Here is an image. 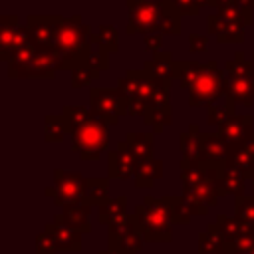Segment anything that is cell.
Wrapping results in <instances>:
<instances>
[{
    "instance_id": "cell-41",
    "label": "cell",
    "mask_w": 254,
    "mask_h": 254,
    "mask_svg": "<svg viewBox=\"0 0 254 254\" xmlns=\"http://www.w3.org/2000/svg\"><path fill=\"white\" fill-rule=\"evenodd\" d=\"M109 56H111V54H109L101 44H97V42L91 40V52H89L87 62H89L93 67H97L99 71L107 69V67H109Z\"/></svg>"
},
{
    "instance_id": "cell-15",
    "label": "cell",
    "mask_w": 254,
    "mask_h": 254,
    "mask_svg": "<svg viewBox=\"0 0 254 254\" xmlns=\"http://www.w3.org/2000/svg\"><path fill=\"white\" fill-rule=\"evenodd\" d=\"M139 161L133 157L125 141H119L115 151H107V175L109 179H129L135 177Z\"/></svg>"
},
{
    "instance_id": "cell-28",
    "label": "cell",
    "mask_w": 254,
    "mask_h": 254,
    "mask_svg": "<svg viewBox=\"0 0 254 254\" xmlns=\"http://www.w3.org/2000/svg\"><path fill=\"white\" fill-rule=\"evenodd\" d=\"M204 62H196V60H177L175 62V77L179 79L183 89H190V85L196 81L200 69H202Z\"/></svg>"
},
{
    "instance_id": "cell-16",
    "label": "cell",
    "mask_w": 254,
    "mask_h": 254,
    "mask_svg": "<svg viewBox=\"0 0 254 254\" xmlns=\"http://www.w3.org/2000/svg\"><path fill=\"white\" fill-rule=\"evenodd\" d=\"M208 34L216 38L218 44H242L244 42V28L224 20L220 14H210L206 18Z\"/></svg>"
},
{
    "instance_id": "cell-10",
    "label": "cell",
    "mask_w": 254,
    "mask_h": 254,
    "mask_svg": "<svg viewBox=\"0 0 254 254\" xmlns=\"http://www.w3.org/2000/svg\"><path fill=\"white\" fill-rule=\"evenodd\" d=\"M89 109L103 119L107 125H117L123 115H127V101L117 93V89L91 87L89 89Z\"/></svg>"
},
{
    "instance_id": "cell-24",
    "label": "cell",
    "mask_w": 254,
    "mask_h": 254,
    "mask_svg": "<svg viewBox=\"0 0 254 254\" xmlns=\"http://www.w3.org/2000/svg\"><path fill=\"white\" fill-rule=\"evenodd\" d=\"M125 143L133 157L143 163L153 159V143H155V133H127Z\"/></svg>"
},
{
    "instance_id": "cell-18",
    "label": "cell",
    "mask_w": 254,
    "mask_h": 254,
    "mask_svg": "<svg viewBox=\"0 0 254 254\" xmlns=\"http://www.w3.org/2000/svg\"><path fill=\"white\" fill-rule=\"evenodd\" d=\"M226 163L236 167L244 175V179L254 181V135H252V139L246 145L228 149Z\"/></svg>"
},
{
    "instance_id": "cell-17",
    "label": "cell",
    "mask_w": 254,
    "mask_h": 254,
    "mask_svg": "<svg viewBox=\"0 0 254 254\" xmlns=\"http://www.w3.org/2000/svg\"><path fill=\"white\" fill-rule=\"evenodd\" d=\"M89 214H91V206H85L83 202H75V204H67L62 208L60 214H56L54 222L69 226L73 230H79L81 234L91 232V222H89Z\"/></svg>"
},
{
    "instance_id": "cell-21",
    "label": "cell",
    "mask_w": 254,
    "mask_h": 254,
    "mask_svg": "<svg viewBox=\"0 0 254 254\" xmlns=\"http://www.w3.org/2000/svg\"><path fill=\"white\" fill-rule=\"evenodd\" d=\"M109 198V179L107 177H89L85 179V194H83V204L85 206H103L107 204Z\"/></svg>"
},
{
    "instance_id": "cell-38",
    "label": "cell",
    "mask_w": 254,
    "mask_h": 254,
    "mask_svg": "<svg viewBox=\"0 0 254 254\" xmlns=\"http://www.w3.org/2000/svg\"><path fill=\"white\" fill-rule=\"evenodd\" d=\"M169 87H171V81L153 79V87H151V93L147 97V109L167 107L169 105Z\"/></svg>"
},
{
    "instance_id": "cell-6",
    "label": "cell",
    "mask_w": 254,
    "mask_h": 254,
    "mask_svg": "<svg viewBox=\"0 0 254 254\" xmlns=\"http://www.w3.org/2000/svg\"><path fill=\"white\" fill-rule=\"evenodd\" d=\"M127 6V28L129 36L133 34H153L159 30L165 2L163 0H125Z\"/></svg>"
},
{
    "instance_id": "cell-14",
    "label": "cell",
    "mask_w": 254,
    "mask_h": 254,
    "mask_svg": "<svg viewBox=\"0 0 254 254\" xmlns=\"http://www.w3.org/2000/svg\"><path fill=\"white\" fill-rule=\"evenodd\" d=\"M200 127L198 123H190L185 133L179 135V149H181V169H192L198 167L202 161V141H200Z\"/></svg>"
},
{
    "instance_id": "cell-27",
    "label": "cell",
    "mask_w": 254,
    "mask_h": 254,
    "mask_svg": "<svg viewBox=\"0 0 254 254\" xmlns=\"http://www.w3.org/2000/svg\"><path fill=\"white\" fill-rule=\"evenodd\" d=\"M202 159L206 161H226L228 157V145L218 133H202Z\"/></svg>"
},
{
    "instance_id": "cell-7",
    "label": "cell",
    "mask_w": 254,
    "mask_h": 254,
    "mask_svg": "<svg viewBox=\"0 0 254 254\" xmlns=\"http://www.w3.org/2000/svg\"><path fill=\"white\" fill-rule=\"evenodd\" d=\"M143 242L147 240L135 214H127L107 224V248H113L121 254H137L143 248Z\"/></svg>"
},
{
    "instance_id": "cell-42",
    "label": "cell",
    "mask_w": 254,
    "mask_h": 254,
    "mask_svg": "<svg viewBox=\"0 0 254 254\" xmlns=\"http://www.w3.org/2000/svg\"><path fill=\"white\" fill-rule=\"evenodd\" d=\"M56 252H58V246L54 236L48 230H42L36 236V254H56Z\"/></svg>"
},
{
    "instance_id": "cell-29",
    "label": "cell",
    "mask_w": 254,
    "mask_h": 254,
    "mask_svg": "<svg viewBox=\"0 0 254 254\" xmlns=\"http://www.w3.org/2000/svg\"><path fill=\"white\" fill-rule=\"evenodd\" d=\"M123 216H127V196L111 198L107 204L97 208V222L99 224H111Z\"/></svg>"
},
{
    "instance_id": "cell-47",
    "label": "cell",
    "mask_w": 254,
    "mask_h": 254,
    "mask_svg": "<svg viewBox=\"0 0 254 254\" xmlns=\"http://www.w3.org/2000/svg\"><path fill=\"white\" fill-rule=\"evenodd\" d=\"M99 254H121V252H117L113 248H105V250H99Z\"/></svg>"
},
{
    "instance_id": "cell-39",
    "label": "cell",
    "mask_w": 254,
    "mask_h": 254,
    "mask_svg": "<svg viewBox=\"0 0 254 254\" xmlns=\"http://www.w3.org/2000/svg\"><path fill=\"white\" fill-rule=\"evenodd\" d=\"M234 216L242 222L254 226V194L252 196H236L234 198Z\"/></svg>"
},
{
    "instance_id": "cell-34",
    "label": "cell",
    "mask_w": 254,
    "mask_h": 254,
    "mask_svg": "<svg viewBox=\"0 0 254 254\" xmlns=\"http://www.w3.org/2000/svg\"><path fill=\"white\" fill-rule=\"evenodd\" d=\"M173 121V111L171 105L167 107H155V109H147V113L143 115V123L153 127V133H161L165 125H169Z\"/></svg>"
},
{
    "instance_id": "cell-49",
    "label": "cell",
    "mask_w": 254,
    "mask_h": 254,
    "mask_svg": "<svg viewBox=\"0 0 254 254\" xmlns=\"http://www.w3.org/2000/svg\"><path fill=\"white\" fill-rule=\"evenodd\" d=\"M210 254H228V250H222V252H210Z\"/></svg>"
},
{
    "instance_id": "cell-3",
    "label": "cell",
    "mask_w": 254,
    "mask_h": 254,
    "mask_svg": "<svg viewBox=\"0 0 254 254\" xmlns=\"http://www.w3.org/2000/svg\"><path fill=\"white\" fill-rule=\"evenodd\" d=\"M222 89L224 97L234 105L250 107L254 103V65L242 52H236L232 60L224 62Z\"/></svg>"
},
{
    "instance_id": "cell-26",
    "label": "cell",
    "mask_w": 254,
    "mask_h": 254,
    "mask_svg": "<svg viewBox=\"0 0 254 254\" xmlns=\"http://www.w3.org/2000/svg\"><path fill=\"white\" fill-rule=\"evenodd\" d=\"M226 250V240L218 228L216 222L206 224V230L198 234V254H210V252H222Z\"/></svg>"
},
{
    "instance_id": "cell-46",
    "label": "cell",
    "mask_w": 254,
    "mask_h": 254,
    "mask_svg": "<svg viewBox=\"0 0 254 254\" xmlns=\"http://www.w3.org/2000/svg\"><path fill=\"white\" fill-rule=\"evenodd\" d=\"M200 6H202V8H204V6H206V8H214V6H216V0H200Z\"/></svg>"
},
{
    "instance_id": "cell-1",
    "label": "cell",
    "mask_w": 254,
    "mask_h": 254,
    "mask_svg": "<svg viewBox=\"0 0 254 254\" xmlns=\"http://www.w3.org/2000/svg\"><path fill=\"white\" fill-rule=\"evenodd\" d=\"M91 34L93 28L81 22V16L64 18L56 34V52L62 60V69L73 71L87 62L91 52Z\"/></svg>"
},
{
    "instance_id": "cell-11",
    "label": "cell",
    "mask_w": 254,
    "mask_h": 254,
    "mask_svg": "<svg viewBox=\"0 0 254 254\" xmlns=\"http://www.w3.org/2000/svg\"><path fill=\"white\" fill-rule=\"evenodd\" d=\"M28 28L26 24H20L18 14H6L0 18V60L10 62L12 52H16L20 46L28 44Z\"/></svg>"
},
{
    "instance_id": "cell-36",
    "label": "cell",
    "mask_w": 254,
    "mask_h": 254,
    "mask_svg": "<svg viewBox=\"0 0 254 254\" xmlns=\"http://www.w3.org/2000/svg\"><path fill=\"white\" fill-rule=\"evenodd\" d=\"M234 107L236 105L232 101H228L226 97H224V103H212V105H208L206 107V123L220 127L228 117L234 115Z\"/></svg>"
},
{
    "instance_id": "cell-22",
    "label": "cell",
    "mask_w": 254,
    "mask_h": 254,
    "mask_svg": "<svg viewBox=\"0 0 254 254\" xmlns=\"http://www.w3.org/2000/svg\"><path fill=\"white\" fill-rule=\"evenodd\" d=\"M65 135H71L69 121L64 113H48L44 117V141L46 143H62Z\"/></svg>"
},
{
    "instance_id": "cell-33",
    "label": "cell",
    "mask_w": 254,
    "mask_h": 254,
    "mask_svg": "<svg viewBox=\"0 0 254 254\" xmlns=\"http://www.w3.org/2000/svg\"><path fill=\"white\" fill-rule=\"evenodd\" d=\"M91 40L97 42V44H101L109 54H115V52L119 50V32H117V28L111 26V24H101V26H97V28L93 30V34H91Z\"/></svg>"
},
{
    "instance_id": "cell-31",
    "label": "cell",
    "mask_w": 254,
    "mask_h": 254,
    "mask_svg": "<svg viewBox=\"0 0 254 254\" xmlns=\"http://www.w3.org/2000/svg\"><path fill=\"white\" fill-rule=\"evenodd\" d=\"M244 175L236 169V167H232V165H228L226 163V169H224V175H222V179H220V187H222V192L224 194H230V196H242L244 194Z\"/></svg>"
},
{
    "instance_id": "cell-30",
    "label": "cell",
    "mask_w": 254,
    "mask_h": 254,
    "mask_svg": "<svg viewBox=\"0 0 254 254\" xmlns=\"http://www.w3.org/2000/svg\"><path fill=\"white\" fill-rule=\"evenodd\" d=\"M163 2H165V10H163V18H161L157 32L163 36H179L181 34V12L173 4V0H163Z\"/></svg>"
},
{
    "instance_id": "cell-51",
    "label": "cell",
    "mask_w": 254,
    "mask_h": 254,
    "mask_svg": "<svg viewBox=\"0 0 254 254\" xmlns=\"http://www.w3.org/2000/svg\"><path fill=\"white\" fill-rule=\"evenodd\" d=\"M250 62H252V65H254V54H252V60H250Z\"/></svg>"
},
{
    "instance_id": "cell-2",
    "label": "cell",
    "mask_w": 254,
    "mask_h": 254,
    "mask_svg": "<svg viewBox=\"0 0 254 254\" xmlns=\"http://www.w3.org/2000/svg\"><path fill=\"white\" fill-rule=\"evenodd\" d=\"M135 216L147 242H171L175 222L163 196H145L143 202L135 206Z\"/></svg>"
},
{
    "instance_id": "cell-32",
    "label": "cell",
    "mask_w": 254,
    "mask_h": 254,
    "mask_svg": "<svg viewBox=\"0 0 254 254\" xmlns=\"http://www.w3.org/2000/svg\"><path fill=\"white\" fill-rule=\"evenodd\" d=\"M216 14H220L224 20H228V22H232V24H238V26H242V28H248V26L252 24V8L244 6V4L238 2V0H234V2L228 4L226 8L216 10Z\"/></svg>"
},
{
    "instance_id": "cell-45",
    "label": "cell",
    "mask_w": 254,
    "mask_h": 254,
    "mask_svg": "<svg viewBox=\"0 0 254 254\" xmlns=\"http://www.w3.org/2000/svg\"><path fill=\"white\" fill-rule=\"evenodd\" d=\"M143 46H145V50H149V52H161V48H163V34H159V32H153V34H147L145 36V40H143Z\"/></svg>"
},
{
    "instance_id": "cell-40",
    "label": "cell",
    "mask_w": 254,
    "mask_h": 254,
    "mask_svg": "<svg viewBox=\"0 0 254 254\" xmlns=\"http://www.w3.org/2000/svg\"><path fill=\"white\" fill-rule=\"evenodd\" d=\"M36 54H38V48H36L32 42H28V44L20 46L16 52H12L8 65H10V67H20V65H26L28 62H32V60H34V56H36Z\"/></svg>"
},
{
    "instance_id": "cell-50",
    "label": "cell",
    "mask_w": 254,
    "mask_h": 254,
    "mask_svg": "<svg viewBox=\"0 0 254 254\" xmlns=\"http://www.w3.org/2000/svg\"><path fill=\"white\" fill-rule=\"evenodd\" d=\"M252 194H254V181H252Z\"/></svg>"
},
{
    "instance_id": "cell-37",
    "label": "cell",
    "mask_w": 254,
    "mask_h": 254,
    "mask_svg": "<svg viewBox=\"0 0 254 254\" xmlns=\"http://www.w3.org/2000/svg\"><path fill=\"white\" fill-rule=\"evenodd\" d=\"M99 75H101V71L97 67H93L89 62H85V64H81L79 67H75L71 71V87L73 89L85 87V85L93 83L95 79H99Z\"/></svg>"
},
{
    "instance_id": "cell-5",
    "label": "cell",
    "mask_w": 254,
    "mask_h": 254,
    "mask_svg": "<svg viewBox=\"0 0 254 254\" xmlns=\"http://www.w3.org/2000/svg\"><path fill=\"white\" fill-rule=\"evenodd\" d=\"M222 79H224V71L218 69V62L216 60L204 62L196 81L189 89V105L190 107H200V105L208 107V105L216 103V99L224 97Z\"/></svg>"
},
{
    "instance_id": "cell-44",
    "label": "cell",
    "mask_w": 254,
    "mask_h": 254,
    "mask_svg": "<svg viewBox=\"0 0 254 254\" xmlns=\"http://www.w3.org/2000/svg\"><path fill=\"white\" fill-rule=\"evenodd\" d=\"M189 50L192 54H198V52H206L208 48V36H202V34H189Z\"/></svg>"
},
{
    "instance_id": "cell-43",
    "label": "cell",
    "mask_w": 254,
    "mask_h": 254,
    "mask_svg": "<svg viewBox=\"0 0 254 254\" xmlns=\"http://www.w3.org/2000/svg\"><path fill=\"white\" fill-rule=\"evenodd\" d=\"M173 4L179 8L181 16H198L200 14V0H173Z\"/></svg>"
},
{
    "instance_id": "cell-23",
    "label": "cell",
    "mask_w": 254,
    "mask_h": 254,
    "mask_svg": "<svg viewBox=\"0 0 254 254\" xmlns=\"http://www.w3.org/2000/svg\"><path fill=\"white\" fill-rule=\"evenodd\" d=\"M216 224H218V228H220V232H222L226 244H228V242H234V240H240V238H246V236H250V234H254V226L242 222V220L236 218V216H224V214H218Z\"/></svg>"
},
{
    "instance_id": "cell-12",
    "label": "cell",
    "mask_w": 254,
    "mask_h": 254,
    "mask_svg": "<svg viewBox=\"0 0 254 254\" xmlns=\"http://www.w3.org/2000/svg\"><path fill=\"white\" fill-rule=\"evenodd\" d=\"M62 22V16H28L26 28L30 42L38 50H56V34L58 26Z\"/></svg>"
},
{
    "instance_id": "cell-9",
    "label": "cell",
    "mask_w": 254,
    "mask_h": 254,
    "mask_svg": "<svg viewBox=\"0 0 254 254\" xmlns=\"http://www.w3.org/2000/svg\"><path fill=\"white\" fill-rule=\"evenodd\" d=\"M62 69V60L56 50H38L32 62L20 67H8L10 79H54Z\"/></svg>"
},
{
    "instance_id": "cell-35",
    "label": "cell",
    "mask_w": 254,
    "mask_h": 254,
    "mask_svg": "<svg viewBox=\"0 0 254 254\" xmlns=\"http://www.w3.org/2000/svg\"><path fill=\"white\" fill-rule=\"evenodd\" d=\"M163 198H165V202L169 204V210H171V214H173V222H175V224H189V222H190V218H192L194 214H192V210L189 208V204L185 202L183 196H171V194H167V196H163Z\"/></svg>"
},
{
    "instance_id": "cell-4",
    "label": "cell",
    "mask_w": 254,
    "mask_h": 254,
    "mask_svg": "<svg viewBox=\"0 0 254 254\" xmlns=\"http://www.w3.org/2000/svg\"><path fill=\"white\" fill-rule=\"evenodd\" d=\"M107 129L109 125L93 113L85 123L71 131V151L77 153L81 161H97L109 143Z\"/></svg>"
},
{
    "instance_id": "cell-48",
    "label": "cell",
    "mask_w": 254,
    "mask_h": 254,
    "mask_svg": "<svg viewBox=\"0 0 254 254\" xmlns=\"http://www.w3.org/2000/svg\"><path fill=\"white\" fill-rule=\"evenodd\" d=\"M238 2H242V4L248 6V8H254V0H238Z\"/></svg>"
},
{
    "instance_id": "cell-8",
    "label": "cell",
    "mask_w": 254,
    "mask_h": 254,
    "mask_svg": "<svg viewBox=\"0 0 254 254\" xmlns=\"http://www.w3.org/2000/svg\"><path fill=\"white\" fill-rule=\"evenodd\" d=\"M44 194L54 200L56 206L64 208L67 204H75L83 200L85 194V177L75 171H54V185L44 189Z\"/></svg>"
},
{
    "instance_id": "cell-19",
    "label": "cell",
    "mask_w": 254,
    "mask_h": 254,
    "mask_svg": "<svg viewBox=\"0 0 254 254\" xmlns=\"http://www.w3.org/2000/svg\"><path fill=\"white\" fill-rule=\"evenodd\" d=\"M44 230H48V232L54 236L58 250L79 252V250L83 248V246H81V232H79V230H73V228L64 226V224H58V222L46 224Z\"/></svg>"
},
{
    "instance_id": "cell-20",
    "label": "cell",
    "mask_w": 254,
    "mask_h": 254,
    "mask_svg": "<svg viewBox=\"0 0 254 254\" xmlns=\"http://www.w3.org/2000/svg\"><path fill=\"white\" fill-rule=\"evenodd\" d=\"M175 62L171 52H157L153 60H147L143 64V71L153 77V79H165L173 81L175 79Z\"/></svg>"
},
{
    "instance_id": "cell-13",
    "label": "cell",
    "mask_w": 254,
    "mask_h": 254,
    "mask_svg": "<svg viewBox=\"0 0 254 254\" xmlns=\"http://www.w3.org/2000/svg\"><path fill=\"white\" fill-rule=\"evenodd\" d=\"M216 133L224 139V143L228 145V149L242 147L254 135V117L250 113H234L232 117H228L218 127Z\"/></svg>"
},
{
    "instance_id": "cell-25",
    "label": "cell",
    "mask_w": 254,
    "mask_h": 254,
    "mask_svg": "<svg viewBox=\"0 0 254 254\" xmlns=\"http://www.w3.org/2000/svg\"><path fill=\"white\" fill-rule=\"evenodd\" d=\"M163 177V161L161 159H149L137 165L135 171V187L137 189H153L155 181Z\"/></svg>"
}]
</instances>
